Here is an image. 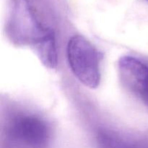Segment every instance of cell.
<instances>
[{
  "label": "cell",
  "instance_id": "cell-1",
  "mask_svg": "<svg viewBox=\"0 0 148 148\" xmlns=\"http://www.w3.org/2000/svg\"><path fill=\"white\" fill-rule=\"evenodd\" d=\"M7 34L14 44L30 47L43 65L55 69L57 51L55 34L51 29L42 25L26 0H14Z\"/></svg>",
  "mask_w": 148,
  "mask_h": 148
},
{
  "label": "cell",
  "instance_id": "cell-3",
  "mask_svg": "<svg viewBox=\"0 0 148 148\" xmlns=\"http://www.w3.org/2000/svg\"><path fill=\"white\" fill-rule=\"evenodd\" d=\"M8 135L12 140L33 148L45 147L51 138L48 123L33 114H17L9 123Z\"/></svg>",
  "mask_w": 148,
  "mask_h": 148
},
{
  "label": "cell",
  "instance_id": "cell-4",
  "mask_svg": "<svg viewBox=\"0 0 148 148\" xmlns=\"http://www.w3.org/2000/svg\"><path fill=\"white\" fill-rule=\"evenodd\" d=\"M118 67L123 85L148 108V62L124 56L119 61Z\"/></svg>",
  "mask_w": 148,
  "mask_h": 148
},
{
  "label": "cell",
  "instance_id": "cell-2",
  "mask_svg": "<svg viewBox=\"0 0 148 148\" xmlns=\"http://www.w3.org/2000/svg\"><path fill=\"white\" fill-rule=\"evenodd\" d=\"M71 70L84 85L96 88L101 82L100 64L101 53L84 36L75 35L70 38L66 49Z\"/></svg>",
  "mask_w": 148,
  "mask_h": 148
}]
</instances>
